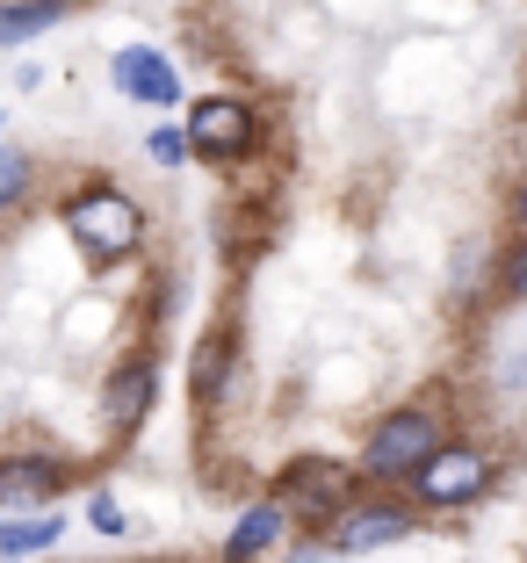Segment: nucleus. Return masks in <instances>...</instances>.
<instances>
[{
    "mask_svg": "<svg viewBox=\"0 0 527 563\" xmlns=\"http://www.w3.org/2000/svg\"><path fill=\"white\" fill-rule=\"evenodd\" d=\"M354 498H369V477L332 463V455H297L275 484V506L289 514V528H304V534H326V520L347 514Z\"/></svg>",
    "mask_w": 527,
    "mask_h": 563,
    "instance_id": "f257e3e1",
    "label": "nucleus"
},
{
    "mask_svg": "<svg viewBox=\"0 0 527 563\" xmlns=\"http://www.w3.org/2000/svg\"><path fill=\"white\" fill-rule=\"evenodd\" d=\"M66 239L87 253V261H123V253L145 246V210L116 181H87L80 196L66 202Z\"/></svg>",
    "mask_w": 527,
    "mask_h": 563,
    "instance_id": "f03ea898",
    "label": "nucleus"
},
{
    "mask_svg": "<svg viewBox=\"0 0 527 563\" xmlns=\"http://www.w3.org/2000/svg\"><path fill=\"white\" fill-rule=\"evenodd\" d=\"M492 484H498V470L477 441H448L405 477V506H419V514H455V506H477Z\"/></svg>",
    "mask_w": 527,
    "mask_h": 563,
    "instance_id": "7ed1b4c3",
    "label": "nucleus"
},
{
    "mask_svg": "<svg viewBox=\"0 0 527 563\" xmlns=\"http://www.w3.org/2000/svg\"><path fill=\"white\" fill-rule=\"evenodd\" d=\"M441 427H448V419L433 412V405H397V412H383L376 427H369V441H362V477L405 484L433 455V448H448Z\"/></svg>",
    "mask_w": 527,
    "mask_h": 563,
    "instance_id": "20e7f679",
    "label": "nucleus"
},
{
    "mask_svg": "<svg viewBox=\"0 0 527 563\" xmlns=\"http://www.w3.org/2000/svg\"><path fill=\"white\" fill-rule=\"evenodd\" d=\"M188 152H196L202 166H217V174H231V166H246L253 152H261V109H253L246 95H202L196 109H188Z\"/></svg>",
    "mask_w": 527,
    "mask_h": 563,
    "instance_id": "39448f33",
    "label": "nucleus"
},
{
    "mask_svg": "<svg viewBox=\"0 0 527 563\" xmlns=\"http://www.w3.org/2000/svg\"><path fill=\"white\" fill-rule=\"evenodd\" d=\"M405 534H419V506H405V498H354L347 514L326 520V534L318 542L332 549V556H369V549H391L405 542Z\"/></svg>",
    "mask_w": 527,
    "mask_h": 563,
    "instance_id": "423d86ee",
    "label": "nucleus"
},
{
    "mask_svg": "<svg viewBox=\"0 0 527 563\" xmlns=\"http://www.w3.org/2000/svg\"><path fill=\"white\" fill-rule=\"evenodd\" d=\"M109 80H116L123 101H145V109H182V95H188L182 66H174L166 51H152V44H123L109 58Z\"/></svg>",
    "mask_w": 527,
    "mask_h": 563,
    "instance_id": "0eeeda50",
    "label": "nucleus"
},
{
    "mask_svg": "<svg viewBox=\"0 0 527 563\" xmlns=\"http://www.w3.org/2000/svg\"><path fill=\"white\" fill-rule=\"evenodd\" d=\"M152 398H160V362H152V354H123V362L109 368V383H101V412H109L116 433L145 427Z\"/></svg>",
    "mask_w": 527,
    "mask_h": 563,
    "instance_id": "6e6552de",
    "label": "nucleus"
},
{
    "mask_svg": "<svg viewBox=\"0 0 527 563\" xmlns=\"http://www.w3.org/2000/svg\"><path fill=\"white\" fill-rule=\"evenodd\" d=\"M231 362H239V332H231V318H217V325L196 340V362H188V398H196L202 412H210V405L224 398Z\"/></svg>",
    "mask_w": 527,
    "mask_h": 563,
    "instance_id": "1a4fd4ad",
    "label": "nucleus"
},
{
    "mask_svg": "<svg viewBox=\"0 0 527 563\" xmlns=\"http://www.w3.org/2000/svg\"><path fill=\"white\" fill-rule=\"evenodd\" d=\"M282 534H297L289 514H282L275 498H253L246 514L231 520V534H224V563H261L267 549H282Z\"/></svg>",
    "mask_w": 527,
    "mask_h": 563,
    "instance_id": "9d476101",
    "label": "nucleus"
},
{
    "mask_svg": "<svg viewBox=\"0 0 527 563\" xmlns=\"http://www.w3.org/2000/svg\"><path fill=\"white\" fill-rule=\"evenodd\" d=\"M58 484H66V470L51 463V455H8L0 463V520L22 514V506H44Z\"/></svg>",
    "mask_w": 527,
    "mask_h": 563,
    "instance_id": "9b49d317",
    "label": "nucleus"
},
{
    "mask_svg": "<svg viewBox=\"0 0 527 563\" xmlns=\"http://www.w3.org/2000/svg\"><path fill=\"white\" fill-rule=\"evenodd\" d=\"M58 534H66L58 514H15V520H0V556H8V563L44 556V549H58Z\"/></svg>",
    "mask_w": 527,
    "mask_h": 563,
    "instance_id": "f8f14e48",
    "label": "nucleus"
},
{
    "mask_svg": "<svg viewBox=\"0 0 527 563\" xmlns=\"http://www.w3.org/2000/svg\"><path fill=\"white\" fill-rule=\"evenodd\" d=\"M44 30H58V8H44V0H0V44H30Z\"/></svg>",
    "mask_w": 527,
    "mask_h": 563,
    "instance_id": "ddd939ff",
    "label": "nucleus"
},
{
    "mask_svg": "<svg viewBox=\"0 0 527 563\" xmlns=\"http://www.w3.org/2000/svg\"><path fill=\"white\" fill-rule=\"evenodd\" d=\"M30 188H36V159L15 145H0V217H15L30 202Z\"/></svg>",
    "mask_w": 527,
    "mask_h": 563,
    "instance_id": "4468645a",
    "label": "nucleus"
},
{
    "mask_svg": "<svg viewBox=\"0 0 527 563\" xmlns=\"http://www.w3.org/2000/svg\"><path fill=\"white\" fill-rule=\"evenodd\" d=\"M498 297L527 311V239H513V246L498 253Z\"/></svg>",
    "mask_w": 527,
    "mask_h": 563,
    "instance_id": "2eb2a0df",
    "label": "nucleus"
},
{
    "mask_svg": "<svg viewBox=\"0 0 527 563\" xmlns=\"http://www.w3.org/2000/svg\"><path fill=\"white\" fill-rule=\"evenodd\" d=\"M145 152H152L160 166H188V159H196V152H188V131H174V123H166V131H152Z\"/></svg>",
    "mask_w": 527,
    "mask_h": 563,
    "instance_id": "dca6fc26",
    "label": "nucleus"
},
{
    "mask_svg": "<svg viewBox=\"0 0 527 563\" xmlns=\"http://www.w3.org/2000/svg\"><path fill=\"white\" fill-rule=\"evenodd\" d=\"M87 520H95V528H101V534H123V528H131V514H123V506H116V498H109V492H101V498H95V506H87Z\"/></svg>",
    "mask_w": 527,
    "mask_h": 563,
    "instance_id": "f3484780",
    "label": "nucleus"
},
{
    "mask_svg": "<svg viewBox=\"0 0 527 563\" xmlns=\"http://www.w3.org/2000/svg\"><path fill=\"white\" fill-rule=\"evenodd\" d=\"M282 563H347V556H332V549L318 542V534H304V542L289 549V556H282Z\"/></svg>",
    "mask_w": 527,
    "mask_h": 563,
    "instance_id": "a211bd4d",
    "label": "nucleus"
},
{
    "mask_svg": "<svg viewBox=\"0 0 527 563\" xmlns=\"http://www.w3.org/2000/svg\"><path fill=\"white\" fill-rule=\"evenodd\" d=\"M513 224L527 232V174H520V188H513Z\"/></svg>",
    "mask_w": 527,
    "mask_h": 563,
    "instance_id": "6ab92c4d",
    "label": "nucleus"
},
{
    "mask_svg": "<svg viewBox=\"0 0 527 563\" xmlns=\"http://www.w3.org/2000/svg\"><path fill=\"white\" fill-rule=\"evenodd\" d=\"M44 8H58V15H66V8H80V0H44Z\"/></svg>",
    "mask_w": 527,
    "mask_h": 563,
    "instance_id": "aec40b11",
    "label": "nucleus"
},
{
    "mask_svg": "<svg viewBox=\"0 0 527 563\" xmlns=\"http://www.w3.org/2000/svg\"><path fill=\"white\" fill-rule=\"evenodd\" d=\"M0 131H8V109H0Z\"/></svg>",
    "mask_w": 527,
    "mask_h": 563,
    "instance_id": "412c9836",
    "label": "nucleus"
}]
</instances>
